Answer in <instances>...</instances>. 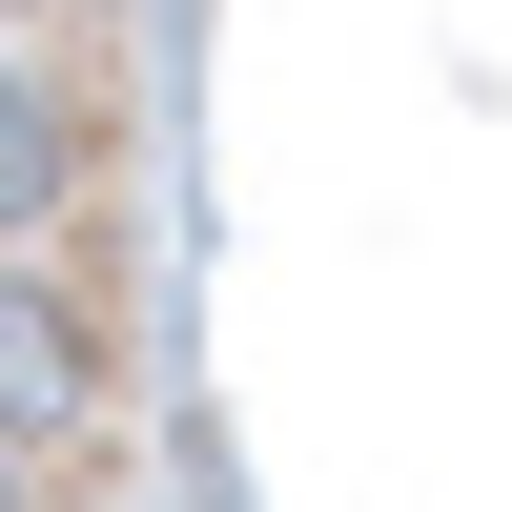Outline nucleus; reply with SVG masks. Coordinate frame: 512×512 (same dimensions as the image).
Masks as SVG:
<instances>
[{"label":"nucleus","instance_id":"nucleus-1","mask_svg":"<svg viewBox=\"0 0 512 512\" xmlns=\"http://www.w3.org/2000/svg\"><path fill=\"white\" fill-rule=\"evenodd\" d=\"M82 164H103V103H82L62 62H0V226L82 205Z\"/></svg>","mask_w":512,"mask_h":512}]
</instances>
